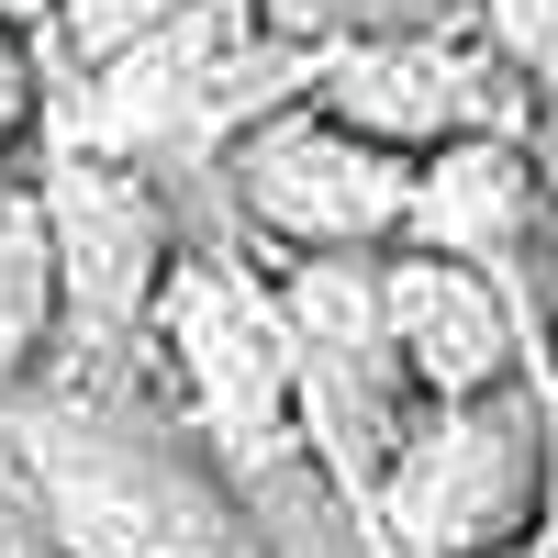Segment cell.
Wrapping results in <instances>:
<instances>
[{
	"mask_svg": "<svg viewBox=\"0 0 558 558\" xmlns=\"http://www.w3.org/2000/svg\"><path fill=\"white\" fill-rule=\"evenodd\" d=\"M191 0H57V23H45V57H57V78H89V68H112L134 57L146 34H168Z\"/></svg>",
	"mask_w": 558,
	"mask_h": 558,
	"instance_id": "7c38bea8",
	"label": "cell"
},
{
	"mask_svg": "<svg viewBox=\"0 0 558 558\" xmlns=\"http://www.w3.org/2000/svg\"><path fill=\"white\" fill-rule=\"evenodd\" d=\"M380 257H268L279 313H291V357H302V425H313V458L336 470V492L357 502V525H368L391 447L425 413L402 336H391V302H380Z\"/></svg>",
	"mask_w": 558,
	"mask_h": 558,
	"instance_id": "8992f818",
	"label": "cell"
},
{
	"mask_svg": "<svg viewBox=\"0 0 558 558\" xmlns=\"http://www.w3.org/2000/svg\"><path fill=\"white\" fill-rule=\"evenodd\" d=\"M481 0H257V23L302 57H347V45H380V34H413V23H458Z\"/></svg>",
	"mask_w": 558,
	"mask_h": 558,
	"instance_id": "8fae6325",
	"label": "cell"
},
{
	"mask_svg": "<svg viewBox=\"0 0 558 558\" xmlns=\"http://www.w3.org/2000/svg\"><path fill=\"white\" fill-rule=\"evenodd\" d=\"M536 168H547V202H558V112L536 123Z\"/></svg>",
	"mask_w": 558,
	"mask_h": 558,
	"instance_id": "e0dca14e",
	"label": "cell"
},
{
	"mask_svg": "<svg viewBox=\"0 0 558 558\" xmlns=\"http://www.w3.org/2000/svg\"><path fill=\"white\" fill-rule=\"evenodd\" d=\"M34 179H45L57 279H68V347H57V380H123V368H146L168 268H179V246L202 235V213L179 202L168 179H146L134 157L89 146V134H68V123H45Z\"/></svg>",
	"mask_w": 558,
	"mask_h": 558,
	"instance_id": "277c9868",
	"label": "cell"
},
{
	"mask_svg": "<svg viewBox=\"0 0 558 558\" xmlns=\"http://www.w3.org/2000/svg\"><path fill=\"white\" fill-rule=\"evenodd\" d=\"M481 34L514 57V78L536 89V112H558V0H481Z\"/></svg>",
	"mask_w": 558,
	"mask_h": 558,
	"instance_id": "5bb4252c",
	"label": "cell"
},
{
	"mask_svg": "<svg viewBox=\"0 0 558 558\" xmlns=\"http://www.w3.org/2000/svg\"><path fill=\"white\" fill-rule=\"evenodd\" d=\"M402 246H447L492 268L502 291L525 302L536 347H547V291H558V202H547V168H536V134H470V146H436L413 168V223ZM558 368V347H547Z\"/></svg>",
	"mask_w": 558,
	"mask_h": 558,
	"instance_id": "ba28073f",
	"label": "cell"
},
{
	"mask_svg": "<svg viewBox=\"0 0 558 558\" xmlns=\"http://www.w3.org/2000/svg\"><path fill=\"white\" fill-rule=\"evenodd\" d=\"M45 123H57V57L0 23V168H34Z\"/></svg>",
	"mask_w": 558,
	"mask_h": 558,
	"instance_id": "4fadbf2b",
	"label": "cell"
},
{
	"mask_svg": "<svg viewBox=\"0 0 558 558\" xmlns=\"http://www.w3.org/2000/svg\"><path fill=\"white\" fill-rule=\"evenodd\" d=\"M0 447L78 558H291L146 368L0 391Z\"/></svg>",
	"mask_w": 558,
	"mask_h": 558,
	"instance_id": "6da1fadb",
	"label": "cell"
},
{
	"mask_svg": "<svg viewBox=\"0 0 558 558\" xmlns=\"http://www.w3.org/2000/svg\"><path fill=\"white\" fill-rule=\"evenodd\" d=\"M0 558H78V547L57 536V514L34 502V481L12 470V447H0Z\"/></svg>",
	"mask_w": 558,
	"mask_h": 558,
	"instance_id": "9a60e30c",
	"label": "cell"
},
{
	"mask_svg": "<svg viewBox=\"0 0 558 558\" xmlns=\"http://www.w3.org/2000/svg\"><path fill=\"white\" fill-rule=\"evenodd\" d=\"M324 78V57L279 45L257 23V0H191L168 34H146L134 57L89 68V78H57V123L89 134V146L134 157L146 179H168L202 223H223V168L235 146L291 112L302 89Z\"/></svg>",
	"mask_w": 558,
	"mask_h": 558,
	"instance_id": "7a4b0ae2",
	"label": "cell"
},
{
	"mask_svg": "<svg viewBox=\"0 0 558 558\" xmlns=\"http://www.w3.org/2000/svg\"><path fill=\"white\" fill-rule=\"evenodd\" d=\"M558 536V391L502 380L470 402H425L368 492L380 558H492Z\"/></svg>",
	"mask_w": 558,
	"mask_h": 558,
	"instance_id": "3957f363",
	"label": "cell"
},
{
	"mask_svg": "<svg viewBox=\"0 0 558 558\" xmlns=\"http://www.w3.org/2000/svg\"><path fill=\"white\" fill-rule=\"evenodd\" d=\"M547 347H558V291H547Z\"/></svg>",
	"mask_w": 558,
	"mask_h": 558,
	"instance_id": "d6986e66",
	"label": "cell"
},
{
	"mask_svg": "<svg viewBox=\"0 0 558 558\" xmlns=\"http://www.w3.org/2000/svg\"><path fill=\"white\" fill-rule=\"evenodd\" d=\"M0 23H12V34H34V45H45V23H57V0H0Z\"/></svg>",
	"mask_w": 558,
	"mask_h": 558,
	"instance_id": "2e32d148",
	"label": "cell"
},
{
	"mask_svg": "<svg viewBox=\"0 0 558 558\" xmlns=\"http://www.w3.org/2000/svg\"><path fill=\"white\" fill-rule=\"evenodd\" d=\"M413 168L425 157L380 146L324 89H302L223 168V235H246L257 257H380L413 223Z\"/></svg>",
	"mask_w": 558,
	"mask_h": 558,
	"instance_id": "5b68a950",
	"label": "cell"
},
{
	"mask_svg": "<svg viewBox=\"0 0 558 558\" xmlns=\"http://www.w3.org/2000/svg\"><path fill=\"white\" fill-rule=\"evenodd\" d=\"M57 347H68V279H57L45 179L0 168V391L57 380Z\"/></svg>",
	"mask_w": 558,
	"mask_h": 558,
	"instance_id": "30bf717a",
	"label": "cell"
},
{
	"mask_svg": "<svg viewBox=\"0 0 558 558\" xmlns=\"http://www.w3.org/2000/svg\"><path fill=\"white\" fill-rule=\"evenodd\" d=\"M492 558H558V536H525V547H492Z\"/></svg>",
	"mask_w": 558,
	"mask_h": 558,
	"instance_id": "ac0fdd59",
	"label": "cell"
},
{
	"mask_svg": "<svg viewBox=\"0 0 558 558\" xmlns=\"http://www.w3.org/2000/svg\"><path fill=\"white\" fill-rule=\"evenodd\" d=\"M324 101L347 123H368L380 146L402 157H436V146H470V134H536V89L514 78V57L481 34V12L458 23H413V34H380V45H347L324 57Z\"/></svg>",
	"mask_w": 558,
	"mask_h": 558,
	"instance_id": "52a82bcc",
	"label": "cell"
},
{
	"mask_svg": "<svg viewBox=\"0 0 558 558\" xmlns=\"http://www.w3.org/2000/svg\"><path fill=\"white\" fill-rule=\"evenodd\" d=\"M380 302H391V336H402V368L425 402H470V391H502V380H547L558 368L536 347L525 302L502 291L492 268L447 257V246H391L380 257Z\"/></svg>",
	"mask_w": 558,
	"mask_h": 558,
	"instance_id": "9c48e42d",
	"label": "cell"
}]
</instances>
